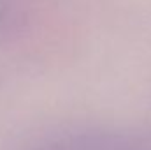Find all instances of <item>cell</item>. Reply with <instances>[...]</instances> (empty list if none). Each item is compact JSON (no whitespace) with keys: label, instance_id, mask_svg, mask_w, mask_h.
<instances>
[{"label":"cell","instance_id":"1","mask_svg":"<svg viewBox=\"0 0 151 150\" xmlns=\"http://www.w3.org/2000/svg\"><path fill=\"white\" fill-rule=\"evenodd\" d=\"M28 150H151L134 134L111 127L62 129L37 140Z\"/></svg>","mask_w":151,"mask_h":150},{"label":"cell","instance_id":"2","mask_svg":"<svg viewBox=\"0 0 151 150\" xmlns=\"http://www.w3.org/2000/svg\"><path fill=\"white\" fill-rule=\"evenodd\" d=\"M27 14L18 0H0V37L16 34L25 25Z\"/></svg>","mask_w":151,"mask_h":150}]
</instances>
